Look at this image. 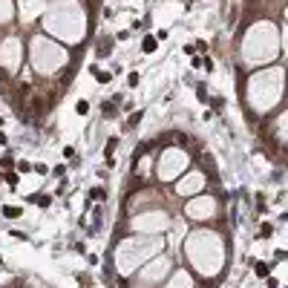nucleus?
Here are the masks:
<instances>
[{
  "label": "nucleus",
  "mask_w": 288,
  "mask_h": 288,
  "mask_svg": "<svg viewBox=\"0 0 288 288\" xmlns=\"http://www.w3.org/2000/svg\"><path fill=\"white\" fill-rule=\"evenodd\" d=\"M182 165H185V156L182 153H176V150H170L162 156V170H159V176L162 179H173L179 170H182Z\"/></svg>",
  "instance_id": "f257e3e1"
},
{
  "label": "nucleus",
  "mask_w": 288,
  "mask_h": 288,
  "mask_svg": "<svg viewBox=\"0 0 288 288\" xmlns=\"http://www.w3.org/2000/svg\"><path fill=\"white\" fill-rule=\"evenodd\" d=\"M89 196H92V199H104V196H107V190H104V187H95Z\"/></svg>",
  "instance_id": "0eeeda50"
},
{
  "label": "nucleus",
  "mask_w": 288,
  "mask_h": 288,
  "mask_svg": "<svg viewBox=\"0 0 288 288\" xmlns=\"http://www.w3.org/2000/svg\"><path fill=\"white\" fill-rule=\"evenodd\" d=\"M210 210H213V202H210V199H202V202L187 205V216H193V219H205V216H210Z\"/></svg>",
  "instance_id": "f03ea898"
},
{
  "label": "nucleus",
  "mask_w": 288,
  "mask_h": 288,
  "mask_svg": "<svg viewBox=\"0 0 288 288\" xmlns=\"http://www.w3.org/2000/svg\"><path fill=\"white\" fill-rule=\"evenodd\" d=\"M3 216L6 219H17L20 216V207H3Z\"/></svg>",
  "instance_id": "20e7f679"
},
{
  "label": "nucleus",
  "mask_w": 288,
  "mask_h": 288,
  "mask_svg": "<svg viewBox=\"0 0 288 288\" xmlns=\"http://www.w3.org/2000/svg\"><path fill=\"white\" fill-rule=\"evenodd\" d=\"M199 187H202V176H199V173H193V176H187L185 182L179 185V193H196Z\"/></svg>",
  "instance_id": "7ed1b4c3"
},
{
  "label": "nucleus",
  "mask_w": 288,
  "mask_h": 288,
  "mask_svg": "<svg viewBox=\"0 0 288 288\" xmlns=\"http://www.w3.org/2000/svg\"><path fill=\"white\" fill-rule=\"evenodd\" d=\"M170 288H187V274H179V277L173 280V286Z\"/></svg>",
  "instance_id": "39448f33"
},
{
  "label": "nucleus",
  "mask_w": 288,
  "mask_h": 288,
  "mask_svg": "<svg viewBox=\"0 0 288 288\" xmlns=\"http://www.w3.org/2000/svg\"><path fill=\"white\" fill-rule=\"evenodd\" d=\"M156 49V38H144V52H153Z\"/></svg>",
  "instance_id": "423d86ee"
}]
</instances>
